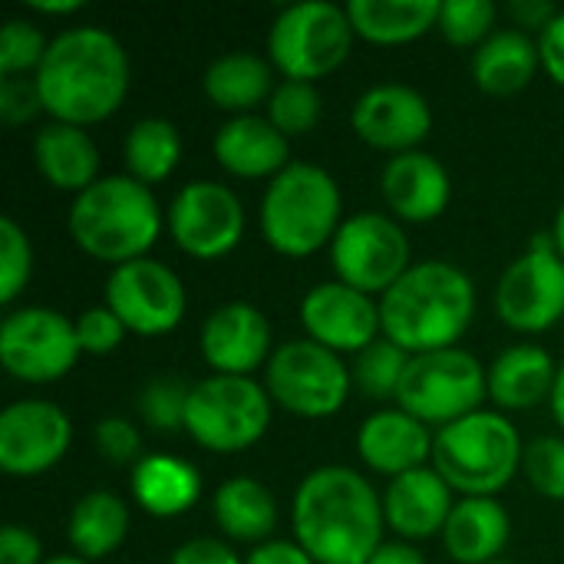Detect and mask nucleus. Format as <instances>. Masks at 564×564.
I'll return each mask as SVG.
<instances>
[{
	"label": "nucleus",
	"mask_w": 564,
	"mask_h": 564,
	"mask_svg": "<svg viewBox=\"0 0 564 564\" xmlns=\"http://www.w3.org/2000/svg\"><path fill=\"white\" fill-rule=\"evenodd\" d=\"M33 83L53 122L89 129L122 109L132 66L126 46L109 30L69 26L50 40Z\"/></svg>",
	"instance_id": "obj_1"
},
{
	"label": "nucleus",
	"mask_w": 564,
	"mask_h": 564,
	"mask_svg": "<svg viewBox=\"0 0 564 564\" xmlns=\"http://www.w3.org/2000/svg\"><path fill=\"white\" fill-rule=\"evenodd\" d=\"M291 522L314 564H370L387 529L383 496L350 466H321L301 479Z\"/></svg>",
	"instance_id": "obj_2"
},
{
	"label": "nucleus",
	"mask_w": 564,
	"mask_h": 564,
	"mask_svg": "<svg viewBox=\"0 0 564 564\" xmlns=\"http://www.w3.org/2000/svg\"><path fill=\"white\" fill-rule=\"evenodd\" d=\"M476 317L473 278L449 261L413 264L383 297V337L410 357L456 347Z\"/></svg>",
	"instance_id": "obj_3"
},
{
	"label": "nucleus",
	"mask_w": 564,
	"mask_h": 564,
	"mask_svg": "<svg viewBox=\"0 0 564 564\" xmlns=\"http://www.w3.org/2000/svg\"><path fill=\"white\" fill-rule=\"evenodd\" d=\"M162 225L165 215L159 198L149 185L129 175H102L73 198L66 215L73 245L112 268L145 258V251L159 241Z\"/></svg>",
	"instance_id": "obj_4"
},
{
	"label": "nucleus",
	"mask_w": 564,
	"mask_h": 564,
	"mask_svg": "<svg viewBox=\"0 0 564 564\" xmlns=\"http://www.w3.org/2000/svg\"><path fill=\"white\" fill-rule=\"evenodd\" d=\"M344 225L337 178L311 162H291L268 182L261 198V235L284 258H311L334 245Z\"/></svg>",
	"instance_id": "obj_5"
},
{
	"label": "nucleus",
	"mask_w": 564,
	"mask_h": 564,
	"mask_svg": "<svg viewBox=\"0 0 564 564\" xmlns=\"http://www.w3.org/2000/svg\"><path fill=\"white\" fill-rule=\"evenodd\" d=\"M525 446L519 430L496 410L469 413L433 440V469L463 499H496L522 469Z\"/></svg>",
	"instance_id": "obj_6"
},
{
	"label": "nucleus",
	"mask_w": 564,
	"mask_h": 564,
	"mask_svg": "<svg viewBox=\"0 0 564 564\" xmlns=\"http://www.w3.org/2000/svg\"><path fill=\"white\" fill-rule=\"evenodd\" d=\"M354 36L347 7L330 0H304L274 17L268 30V56L284 79L314 83L347 63Z\"/></svg>",
	"instance_id": "obj_7"
},
{
	"label": "nucleus",
	"mask_w": 564,
	"mask_h": 564,
	"mask_svg": "<svg viewBox=\"0 0 564 564\" xmlns=\"http://www.w3.org/2000/svg\"><path fill=\"white\" fill-rule=\"evenodd\" d=\"M271 397L254 377L212 373L198 380L185 406V433L208 453L235 456L264 440Z\"/></svg>",
	"instance_id": "obj_8"
},
{
	"label": "nucleus",
	"mask_w": 564,
	"mask_h": 564,
	"mask_svg": "<svg viewBox=\"0 0 564 564\" xmlns=\"http://www.w3.org/2000/svg\"><path fill=\"white\" fill-rule=\"evenodd\" d=\"M482 400H489V367L463 347L416 354L397 393L400 410L440 430L479 413Z\"/></svg>",
	"instance_id": "obj_9"
},
{
	"label": "nucleus",
	"mask_w": 564,
	"mask_h": 564,
	"mask_svg": "<svg viewBox=\"0 0 564 564\" xmlns=\"http://www.w3.org/2000/svg\"><path fill=\"white\" fill-rule=\"evenodd\" d=\"M354 377L340 354L311 337L281 344L264 367V390L274 406L301 420H327L344 410Z\"/></svg>",
	"instance_id": "obj_10"
},
{
	"label": "nucleus",
	"mask_w": 564,
	"mask_h": 564,
	"mask_svg": "<svg viewBox=\"0 0 564 564\" xmlns=\"http://www.w3.org/2000/svg\"><path fill=\"white\" fill-rule=\"evenodd\" d=\"M330 264L340 284L383 297L413 268L410 238L393 215L357 212L344 218L330 245Z\"/></svg>",
	"instance_id": "obj_11"
},
{
	"label": "nucleus",
	"mask_w": 564,
	"mask_h": 564,
	"mask_svg": "<svg viewBox=\"0 0 564 564\" xmlns=\"http://www.w3.org/2000/svg\"><path fill=\"white\" fill-rule=\"evenodd\" d=\"M79 357L76 321L53 307H17L0 324V364L20 383H56Z\"/></svg>",
	"instance_id": "obj_12"
},
{
	"label": "nucleus",
	"mask_w": 564,
	"mask_h": 564,
	"mask_svg": "<svg viewBox=\"0 0 564 564\" xmlns=\"http://www.w3.org/2000/svg\"><path fill=\"white\" fill-rule=\"evenodd\" d=\"M496 314L516 334H545L564 317V258L552 235H535L496 284Z\"/></svg>",
	"instance_id": "obj_13"
},
{
	"label": "nucleus",
	"mask_w": 564,
	"mask_h": 564,
	"mask_svg": "<svg viewBox=\"0 0 564 564\" xmlns=\"http://www.w3.org/2000/svg\"><path fill=\"white\" fill-rule=\"evenodd\" d=\"M165 225L178 251L195 261H218L245 238V205L235 188L195 178L172 198Z\"/></svg>",
	"instance_id": "obj_14"
},
{
	"label": "nucleus",
	"mask_w": 564,
	"mask_h": 564,
	"mask_svg": "<svg viewBox=\"0 0 564 564\" xmlns=\"http://www.w3.org/2000/svg\"><path fill=\"white\" fill-rule=\"evenodd\" d=\"M102 304L126 324V330L139 337H162L182 324L188 294L182 278L169 264L155 258H139L112 268V274L106 278Z\"/></svg>",
	"instance_id": "obj_15"
},
{
	"label": "nucleus",
	"mask_w": 564,
	"mask_h": 564,
	"mask_svg": "<svg viewBox=\"0 0 564 564\" xmlns=\"http://www.w3.org/2000/svg\"><path fill=\"white\" fill-rule=\"evenodd\" d=\"M69 416L50 400H17L0 413V469L13 479L50 473L69 453Z\"/></svg>",
	"instance_id": "obj_16"
},
{
	"label": "nucleus",
	"mask_w": 564,
	"mask_h": 564,
	"mask_svg": "<svg viewBox=\"0 0 564 564\" xmlns=\"http://www.w3.org/2000/svg\"><path fill=\"white\" fill-rule=\"evenodd\" d=\"M350 126L370 149L403 155L416 152L433 132L430 99L406 83H380L360 93L350 112Z\"/></svg>",
	"instance_id": "obj_17"
},
{
	"label": "nucleus",
	"mask_w": 564,
	"mask_h": 564,
	"mask_svg": "<svg viewBox=\"0 0 564 564\" xmlns=\"http://www.w3.org/2000/svg\"><path fill=\"white\" fill-rule=\"evenodd\" d=\"M301 324L307 337L334 354H360L380 340V304L340 281L314 284L301 301Z\"/></svg>",
	"instance_id": "obj_18"
},
{
	"label": "nucleus",
	"mask_w": 564,
	"mask_h": 564,
	"mask_svg": "<svg viewBox=\"0 0 564 564\" xmlns=\"http://www.w3.org/2000/svg\"><path fill=\"white\" fill-rule=\"evenodd\" d=\"M202 360L221 377H251L271 360V324L248 301L215 307L198 330Z\"/></svg>",
	"instance_id": "obj_19"
},
{
	"label": "nucleus",
	"mask_w": 564,
	"mask_h": 564,
	"mask_svg": "<svg viewBox=\"0 0 564 564\" xmlns=\"http://www.w3.org/2000/svg\"><path fill=\"white\" fill-rule=\"evenodd\" d=\"M380 192L397 221L426 225V221H436L449 208L453 182H449L446 165L436 155L416 149V152L393 155L383 165Z\"/></svg>",
	"instance_id": "obj_20"
},
{
	"label": "nucleus",
	"mask_w": 564,
	"mask_h": 564,
	"mask_svg": "<svg viewBox=\"0 0 564 564\" xmlns=\"http://www.w3.org/2000/svg\"><path fill=\"white\" fill-rule=\"evenodd\" d=\"M453 509V489L433 466L390 479L383 492L387 529H393L406 542H426L433 535H443Z\"/></svg>",
	"instance_id": "obj_21"
},
{
	"label": "nucleus",
	"mask_w": 564,
	"mask_h": 564,
	"mask_svg": "<svg viewBox=\"0 0 564 564\" xmlns=\"http://www.w3.org/2000/svg\"><path fill=\"white\" fill-rule=\"evenodd\" d=\"M433 440L436 436L430 433V426L406 410H380L364 420L357 433V456L367 469L397 479L423 469L433 459Z\"/></svg>",
	"instance_id": "obj_22"
},
{
	"label": "nucleus",
	"mask_w": 564,
	"mask_h": 564,
	"mask_svg": "<svg viewBox=\"0 0 564 564\" xmlns=\"http://www.w3.org/2000/svg\"><path fill=\"white\" fill-rule=\"evenodd\" d=\"M215 159L235 178H278L291 165V139L268 116H231L215 132Z\"/></svg>",
	"instance_id": "obj_23"
},
{
	"label": "nucleus",
	"mask_w": 564,
	"mask_h": 564,
	"mask_svg": "<svg viewBox=\"0 0 564 564\" xmlns=\"http://www.w3.org/2000/svg\"><path fill=\"white\" fill-rule=\"evenodd\" d=\"M33 162L46 185L56 192H69L73 198L96 185L99 175V149L86 129L66 122H46L33 139Z\"/></svg>",
	"instance_id": "obj_24"
},
{
	"label": "nucleus",
	"mask_w": 564,
	"mask_h": 564,
	"mask_svg": "<svg viewBox=\"0 0 564 564\" xmlns=\"http://www.w3.org/2000/svg\"><path fill=\"white\" fill-rule=\"evenodd\" d=\"M132 502L152 519H178L202 499V476L188 459L178 456H142L132 466Z\"/></svg>",
	"instance_id": "obj_25"
},
{
	"label": "nucleus",
	"mask_w": 564,
	"mask_h": 564,
	"mask_svg": "<svg viewBox=\"0 0 564 564\" xmlns=\"http://www.w3.org/2000/svg\"><path fill=\"white\" fill-rule=\"evenodd\" d=\"M558 364L539 344H516L489 367V400L499 410H532L552 400Z\"/></svg>",
	"instance_id": "obj_26"
},
{
	"label": "nucleus",
	"mask_w": 564,
	"mask_h": 564,
	"mask_svg": "<svg viewBox=\"0 0 564 564\" xmlns=\"http://www.w3.org/2000/svg\"><path fill=\"white\" fill-rule=\"evenodd\" d=\"M512 519L496 499H459L446 529L443 545L449 558L459 564L499 562L502 549L509 545Z\"/></svg>",
	"instance_id": "obj_27"
},
{
	"label": "nucleus",
	"mask_w": 564,
	"mask_h": 564,
	"mask_svg": "<svg viewBox=\"0 0 564 564\" xmlns=\"http://www.w3.org/2000/svg\"><path fill=\"white\" fill-rule=\"evenodd\" d=\"M542 69L539 40L525 30H496L473 53V79L486 96H516Z\"/></svg>",
	"instance_id": "obj_28"
},
{
	"label": "nucleus",
	"mask_w": 564,
	"mask_h": 564,
	"mask_svg": "<svg viewBox=\"0 0 564 564\" xmlns=\"http://www.w3.org/2000/svg\"><path fill=\"white\" fill-rule=\"evenodd\" d=\"M274 66L261 53L251 50H231L221 53L218 59L208 63L202 76V89L212 99V106L231 112V116H248L254 112L264 99L274 93Z\"/></svg>",
	"instance_id": "obj_29"
},
{
	"label": "nucleus",
	"mask_w": 564,
	"mask_h": 564,
	"mask_svg": "<svg viewBox=\"0 0 564 564\" xmlns=\"http://www.w3.org/2000/svg\"><path fill=\"white\" fill-rule=\"evenodd\" d=\"M443 0H350L354 33L377 46H403L440 26Z\"/></svg>",
	"instance_id": "obj_30"
},
{
	"label": "nucleus",
	"mask_w": 564,
	"mask_h": 564,
	"mask_svg": "<svg viewBox=\"0 0 564 564\" xmlns=\"http://www.w3.org/2000/svg\"><path fill=\"white\" fill-rule=\"evenodd\" d=\"M212 512L225 539L231 542H248V545H264L271 542L278 529V502L271 489H264L251 476H235L215 489Z\"/></svg>",
	"instance_id": "obj_31"
},
{
	"label": "nucleus",
	"mask_w": 564,
	"mask_h": 564,
	"mask_svg": "<svg viewBox=\"0 0 564 564\" xmlns=\"http://www.w3.org/2000/svg\"><path fill=\"white\" fill-rule=\"evenodd\" d=\"M129 535V506L126 499H119L116 492L96 489L86 492L66 522V539L73 555L86 558V562H99L106 555H112Z\"/></svg>",
	"instance_id": "obj_32"
},
{
	"label": "nucleus",
	"mask_w": 564,
	"mask_h": 564,
	"mask_svg": "<svg viewBox=\"0 0 564 564\" xmlns=\"http://www.w3.org/2000/svg\"><path fill=\"white\" fill-rule=\"evenodd\" d=\"M122 162H126V175L149 185V188L165 182L182 162V132H178V126L162 119V116L139 119L126 132Z\"/></svg>",
	"instance_id": "obj_33"
},
{
	"label": "nucleus",
	"mask_w": 564,
	"mask_h": 564,
	"mask_svg": "<svg viewBox=\"0 0 564 564\" xmlns=\"http://www.w3.org/2000/svg\"><path fill=\"white\" fill-rule=\"evenodd\" d=\"M410 360H413V357H410L403 347H397L393 340L380 337V340H373L367 350L357 354V360H354V367H350L354 387H357L367 400H397Z\"/></svg>",
	"instance_id": "obj_34"
},
{
	"label": "nucleus",
	"mask_w": 564,
	"mask_h": 564,
	"mask_svg": "<svg viewBox=\"0 0 564 564\" xmlns=\"http://www.w3.org/2000/svg\"><path fill=\"white\" fill-rule=\"evenodd\" d=\"M321 116H324V99L314 83L284 79L274 86V93L268 99V119L288 139L307 135L321 122Z\"/></svg>",
	"instance_id": "obj_35"
},
{
	"label": "nucleus",
	"mask_w": 564,
	"mask_h": 564,
	"mask_svg": "<svg viewBox=\"0 0 564 564\" xmlns=\"http://www.w3.org/2000/svg\"><path fill=\"white\" fill-rule=\"evenodd\" d=\"M496 20H499V7L492 0H443L436 30L453 46L479 50L496 33Z\"/></svg>",
	"instance_id": "obj_36"
},
{
	"label": "nucleus",
	"mask_w": 564,
	"mask_h": 564,
	"mask_svg": "<svg viewBox=\"0 0 564 564\" xmlns=\"http://www.w3.org/2000/svg\"><path fill=\"white\" fill-rule=\"evenodd\" d=\"M46 50H50V40L40 33L33 20H23V17L7 20L0 30V76L20 79L26 73H36Z\"/></svg>",
	"instance_id": "obj_37"
},
{
	"label": "nucleus",
	"mask_w": 564,
	"mask_h": 564,
	"mask_svg": "<svg viewBox=\"0 0 564 564\" xmlns=\"http://www.w3.org/2000/svg\"><path fill=\"white\" fill-rule=\"evenodd\" d=\"M33 274V245L13 218H0V304L10 307Z\"/></svg>",
	"instance_id": "obj_38"
},
{
	"label": "nucleus",
	"mask_w": 564,
	"mask_h": 564,
	"mask_svg": "<svg viewBox=\"0 0 564 564\" xmlns=\"http://www.w3.org/2000/svg\"><path fill=\"white\" fill-rule=\"evenodd\" d=\"M188 393L192 387H185L175 377H159L152 380L142 397H139V413L142 420L159 430V433H175L185 430V406H188Z\"/></svg>",
	"instance_id": "obj_39"
},
{
	"label": "nucleus",
	"mask_w": 564,
	"mask_h": 564,
	"mask_svg": "<svg viewBox=\"0 0 564 564\" xmlns=\"http://www.w3.org/2000/svg\"><path fill=\"white\" fill-rule=\"evenodd\" d=\"M522 473L542 499L564 502V436H539L525 446Z\"/></svg>",
	"instance_id": "obj_40"
},
{
	"label": "nucleus",
	"mask_w": 564,
	"mask_h": 564,
	"mask_svg": "<svg viewBox=\"0 0 564 564\" xmlns=\"http://www.w3.org/2000/svg\"><path fill=\"white\" fill-rule=\"evenodd\" d=\"M126 324L106 307V304H96V307H86L79 317H76V340H79V350L89 354V357H106V354H116L119 344L126 340Z\"/></svg>",
	"instance_id": "obj_41"
},
{
	"label": "nucleus",
	"mask_w": 564,
	"mask_h": 564,
	"mask_svg": "<svg viewBox=\"0 0 564 564\" xmlns=\"http://www.w3.org/2000/svg\"><path fill=\"white\" fill-rule=\"evenodd\" d=\"M93 440H96V449L102 459L116 463V466H135L142 456V436L135 430L132 420L126 416H102L93 430Z\"/></svg>",
	"instance_id": "obj_42"
},
{
	"label": "nucleus",
	"mask_w": 564,
	"mask_h": 564,
	"mask_svg": "<svg viewBox=\"0 0 564 564\" xmlns=\"http://www.w3.org/2000/svg\"><path fill=\"white\" fill-rule=\"evenodd\" d=\"M36 112H43V102L33 79H0V119L7 126H23Z\"/></svg>",
	"instance_id": "obj_43"
},
{
	"label": "nucleus",
	"mask_w": 564,
	"mask_h": 564,
	"mask_svg": "<svg viewBox=\"0 0 564 564\" xmlns=\"http://www.w3.org/2000/svg\"><path fill=\"white\" fill-rule=\"evenodd\" d=\"M43 545L26 525H3L0 532V564H43Z\"/></svg>",
	"instance_id": "obj_44"
},
{
	"label": "nucleus",
	"mask_w": 564,
	"mask_h": 564,
	"mask_svg": "<svg viewBox=\"0 0 564 564\" xmlns=\"http://www.w3.org/2000/svg\"><path fill=\"white\" fill-rule=\"evenodd\" d=\"M169 564H245L238 552L221 539H192L172 552Z\"/></svg>",
	"instance_id": "obj_45"
},
{
	"label": "nucleus",
	"mask_w": 564,
	"mask_h": 564,
	"mask_svg": "<svg viewBox=\"0 0 564 564\" xmlns=\"http://www.w3.org/2000/svg\"><path fill=\"white\" fill-rule=\"evenodd\" d=\"M539 53H542V69L564 86V10L539 33Z\"/></svg>",
	"instance_id": "obj_46"
},
{
	"label": "nucleus",
	"mask_w": 564,
	"mask_h": 564,
	"mask_svg": "<svg viewBox=\"0 0 564 564\" xmlns=\"http://www.w3.org/2000/svg\"><path fill=\"white\" fill-rule=\"evenodd\" d=\"M509 17L516 20V30H545L555 17H558V10H555V3H549V0H512L509 3Z\"/></svg>",
	"instance_id": "obj_47"
},
{
	"label": "nucleus",
	"mask_w": 564,
	"mask_h": 564,
	"mask_svg": "<svg viewBox=\"0 0 564 564\" xmlns=\"http://www.w3.org/2000/svg\"><path fill=\"white\" fill-rule=\"evenodd\" d=\"M245 564H314V558L297 545V542H264L258 545Z\"/></svg>",
	"instance_id": "obj_48"
},
{
	"label": "nucleus",
	"mask_w": 564,
	"mask_h": 564,
	"mask_svg": "<svg viewBox=\"0 0 564 564\" xmlns=\"http://www.w3.org/2000/svg\"><path fill=\"white\" fill-rule=\"evenodd\" d=\"M370 564H426L410 542H383Z\"/></svg>",
	"instance_id": "obj_49"
},
{
	"label": "nucleus",
	"mask_w": 564,
	"mask_h": 564,
	"mask_svg": "<svg viewBox=\"0 0 564 564\" xmlns=\"http://www.w3.org/2000/svg\"><path fill=\"white\" fill-rule=\"evenodd\" d=\"M33 13H43V17H69V13H79L83 10V0H33L30 3Z\"/></svg>",
	"instance_id": "obj_50"
},
{
	"label": "nucleus",
	"mask_w": 564,
	"mask_h": 564,
	"mask_svg": "<svg viewBox=\"0 0 564 564\" xmlns=\"http://www.w3.org/2000/svg\"><path fill=\"white\" fill-rule=\"evenodd\" d=\"M552 413H555V423L562 426L564 433V364H558V377H555V390H552Z\"/></svg>",
	"instance_id": "obj_51"
},
{
	"label": "nucleus",
	"mask_w": 564,
	"mask_h": 564,
	"mask_svg": "<svg viewBox=\"0 0 564 564\" xmlns=\"http://www.w3.org/2000/svg\"><path fill=\"white\" fill-rule=\"evenodd\" d=\"M552 238H555V248H558V254L564 258V205L558 208V215H555V225H552Z\"/></svg>",
	"instance_id": "obj_52"
},
{
	"label": "nucleus",
	"mask_w": 564,
	"mask_h": 564,
	"mask_svg": "<svg viewBox=\"0 0 564 564\" xmlns=\"http://www.w3.org/2000/svg\"><path fill=\"white\" fill-rule=\"evenodd\" d=\"M43 564H93V562H86V558H79V555H53V558H46Z\"/></svg>",
	"instance_id": "obj_53"
},
{
	"label": "nucleus",
	"mask_w": 564,
	"mask_h": 564,
	"mask_svg": "<svg viewBox=\"0 0 564 564\" xmlns=\"http://www.w3.org/2000/svg\"><path fill=\"white\" fill-rule=\"evenodd\" d=\"M492 564H516V562H492Z\"/></svg>",
	"instance_id": "obj_54"
}]
</instances>
